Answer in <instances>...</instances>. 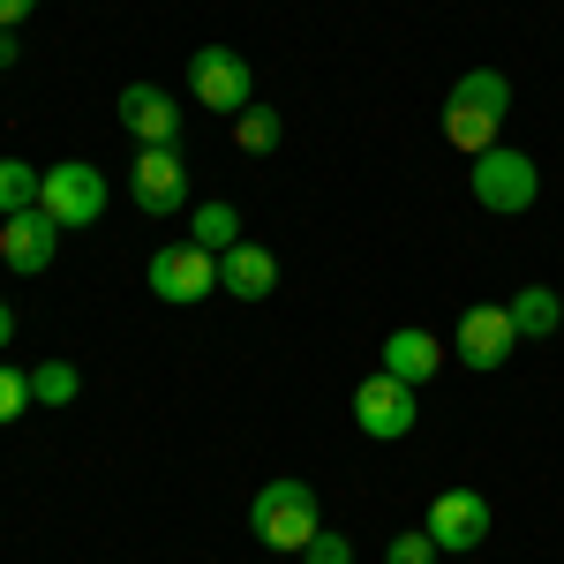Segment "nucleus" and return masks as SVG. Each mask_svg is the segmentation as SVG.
Returning <instances> with one entry per match:
<instances>
[{
    "instance_id": "1",
    "label": "nucleus",
    "mask_w": 564,
    "mask_h": 564,
    "mask_svg": "<svg viewBox=\"0 0 564 564\" xmlns=\"http://www.w3.org/2000/svg\"><path fill=\"white\" fill-rule=\"evenodd\" d=\"M505 113H512V84H505V68H467L452 98H444V143L452 151H497V135H505Z\"/></svg>"
},
{
    "instance_id": "7",
    "label": "nucleus",
    "mask_w": 564,
    "mask_h": 564,
    "mask_svg": "<svg viewBox=\"0 0 564 564\" xmlns=\"http://www.w3.org/2000/svg\"><path fill=\"white\" fill-rule=\"evenodd\" d=\"M422 422V384H399V377H361L354 384V430L377 436V444H399V436Z\"/></svg>"
},
{
    "instance_id": "8",
    "label": "nucleus",
    "mask_w": 564,
    "mask_h": 564,
    "mask_svg": "<svg viewBox=\"0 0 564 564\" xmlns=\"http://www.w3.org/2000/svg\"><path fill=\"white\" fill-rule=\"evenodd\" d=\"M143 286L166 308H188V302H204V294H218V257L196 249V241H174V249H159V257L143 263Z\"/></svg>"
},
{
    "instance_id": "14",
    "label": "nucleus",
    "mask_w": 564,
    "mask_h": 564,
    "mask_svg": "<svg viewBox=\"0 0 564 564\" xmlns=\"http://www.w3.org/2000/svg\"><path fill=\"white\" fill-rule=\"evenodd\" d=\"M436 369H444V339H436V332L399 324V332L384 339V377H399V384H430Z\"/></svg>"
},
{
    "instance_id": "21",
    "label": "nucleus",
    "mask_w": 564,
    "mask_h": 564,
    "mask_svg": "<svg viewBox=\"0 0 564 564\" xmlns=\"http://www.w3.org/2000/svg\"><path fill=\"white\" fill-rule=\"evenodd\" d=\"M384 564H436V542L414 527V534H391L384 542Z\"/></svg>"
},
{
    "instance_id": "16",
    "label": "nucleus",
    "mask_w": 564,
    "mask_h": 564,
    "mask_svg": "<svg viewBox=\"0 0 564 564\" xmlns=\"http://www.w3.org/2000/svg\"><path fill=\"white\" fill-rule=\"evenodd\" d=\"M188 241H196V249H212V257H226V249L241 241V212H234L226 196L196 204V212H188Z\"/></svg>"
},
{
    "instance_id": "25",
    "label": "nucleus",
    "mask_w": 564,
    "mask_h": 564,
    "mask_svg": "<svg viewBox=\"0 0 564 564\" xmlns=\"http://www.w3.org/2000/svg\"><path fill=\"white\" fill-rule=\"evenodd\" d=\"M0 347H15V308L0 302Z\"/></svg>"
},
{
    "instance_id": "4",
    "label": "nucleus",
    "mask_w": 564,
    "mask_h": 564,
    "mask_svg": "<svg viewBox=\"0 0 564 564\" xmlns=\"http://www.w3.org/2000/svg\"><path fill=\"white\" fill-rule=\"evenodd\" d=\"M106 174L90 166V159H61V166H45V188H39V212L68 234V226H98L106 218Z\"/></svg>"
},
{
    "instance_id": "11",
    "label": "nucleus",
    "mask_w": 564,
    "mask_h": 564,
    "mask_svg": "<svg viewBox=\"0 0 564 564\" xmlns=\"http://www.w3.org/2000/svg\"><path fill=\"white\" fill-rule=\"evenodd\" d=\"M113 106H121V129L135 135V151H143V143H181V106H174V90L129 84Z\"/></svg>"
},
{
    "instance_id": "18",
    "label": "nucleus",
    "mask_w": 564,
    "mask_h": 564,
    "mask_svg": "<svg viewBox=\"0 0 564 564\" xmlns=\"http://www.w3.org/2000/svg\"><path fill=\"white\" fill-rule=\"evenodd\" d=\"M234 143H241L249 159H271V151L286 143V121H279L271 106H249V113H234Z\"/></svg>"
},
{
    "instance_id": "17",
    "label": "nucleus",
    "mask_w": 564,
    "mask_h": 564,
    "mask_svg": "<svg viewBox=\"0 0 564 564\" xmlns=\"http://www.w3.org/2000/svg\"><path fill=\"white\" fill-rule=\"evenodd\" d=\"M39 188H45V166H23V159H0V218H15V212H39Z\"/></svg>"
},
{
    "instance_id": "3",
    "label": "nucleus",
    "mask_w": 564,
    "mask_h": 564,
    "mask_svg": "<svg viewBox=\"0 0 564 564\" xmlns=\"http://www.w3.org/2000/svg\"><path fill=\"white\" fill-rule=\"evenodd\" d=\"M188 90H196L204 113H226V121H234V113L257 106V68H249V53H234V45H196Z\"/></svg>"
},
{
    "instance_id": "10",
    "label": "nucleus",
    "mask_w": 564,
    "mask_h": 564,
    "mask_svg": "<svg viewBox=\"0 0 564 564\" xmlns=\"http://www.w3.org/2000/svg\"><path fill=\"white\" fill-rule=\"evenodd\" d=\"M512 347H520V332H512V308L505 302H475L467 316H459V332H452V354L467 361V369H505L512 361Z\"/></svg>"
},
{
    "instance_id": "13",
    "label": "nucleus",
    "mask_w": 564,
    "mask_h": 564,
    "mask_svg": "<svg viewBox=\"0 0 564 564\" xmlns=\"http://www.w3.org/2000/svg\"><path fill=\"white\" fill-rule=\"evenodd\" d=\"M271 286H279V257H271L263 241H234V249L218 257V294H234V302H271Z\"/></svg>"
},
{
    "instance_id": "12",
    "label": "nucleus",
    "mask_w": 564,
    "mask_h": 564,
    "mask_svg": "<svg viewBox=\"0 0 564 564\" xmlns=\"http://www.w3.org/2000/svg\"><path fill=\"white\" fill-rule=\"evenodd\" d=\"M53 249H61V226H53L45 212L0 218V263H8V271H23V279H31V271H45V263H53Z\"/></svg>"
},
{
    "instance_id": "20",
    "label": "nucleus",
    "mask_w": 564,
    "mask_h": 564,
    "mask_svg": "<svg viewBox=\"0 0 564 564\" xmlns=\"http://www.w3.org/2000/svg\"><path fill=\"white\" fill-rule=\"evenodd\" d=\"M23 406H39L31 399V369H0V422H23Z\"/></svg>"
},
{
    "instance_id": "9",
    "label": "nucleus",
    "mask_w": 564,
    "mask_h": 564,
    "mask_svg": "<svg viewBox=\"0 0 564 564\" xmlns=\"http://www.w3.org/2000/svg\"><path fill=\"white\" fill-rule=\"evenodd\" d=\"M489 527H497V512H489L481 489H444V497L430 505V520H422V534H430L444 557H467V550L489 542Z\"/></svg>"
},
{
    "instance_id": "19",
    "label": "nucleus",
    "mask_w": 564,
    "mask_h": 564,
    "mask_svg": "<svg viewBox=\"0 0 564 564\" xmlns=\"http://www.w3.org/2000/svg\"><path fill=\"white\" fill-rule=\"evenodd\" d=\"M76 391H84L76 361H39V369H31V399H39V406H68Z\"/></svg>"
},
{
    "instance_id": "22",
    "label": "nucleus",
    "mask_w": 564,
    "mask_h": 564,
    "mask_svg": "<svg viewBox=\"0 0 564 564\" xmlns=\"http://www.w3.org/2000/svg\"><path fill=\"white\" fill-rule=\"evenodd\" d=\"M302 564H354V542H347V534H332V527H324V534H316V542L302 550Z\"/></svg>"
},
{
    "instance_id": "2",
    "label": "nucleus",
    "mask_w": 564,
    "mask_h": 564,
    "mask_svg": "<svg viewBox=\"0 0 564 564\" xmlns=\"http://www.w3.org/2000/svg\"><path fill=\"white\" fill-rule=\"evenodd\" d=\"M249 527H257L263 550H279V557H302L308 542L324 534V505H316V489H308V481L279 475V481H263V489H257V505H249Z\"/></svg>"
},
{
    "instance_id": "5",
    "label": "nucleus",
    "mask_w": 564,
    "mask_h": 564,
    "mask_svg": "<svg viewBox=\"0 0 564 564\" xmlns=\"http://www.w3.org/2000/svg\"><path fill=\"white\" fill-rule=\"evenodd\" d=\"M467 181H475V204L497 218L527 212L534 196H542V174H534V159L527 151H512V143H497V151H481L475 166H467Z\"/></svg>"
},
{
    "instance_id": "24",
    "label": "nucleus",
    "mask_w": 564,
    "mask_h": 564,
    "mask_svg": "<svg viewBox=\"0 0 564 564\" xmlns=\"http://www.w3.org/2000/svg\"><path fill=\"white\" fill-rule=\"evenodd\" d=\"M15 53H23V39H15V31H0V68H15Z\"/></svg>"
},
{
    "instance_id": "6",
    "label": "nucleus",
    "mask_w": 564,
    "mask_h": 564,
    "mask_svg": "<svg viewBox=\"0 0 564 564\" xmlns=\"http://www.w3.org/2000/svg\"><path fill=\"white\" fill-rule=\"evenodd\" d=\"M129 196L143 218H181L188 212V159L181 143H143L129 166Z\"/></svg>"
},
{
    "instance_id": "23",
    "label": "nucleus",
    "mask_w": 564,
    "mask_h": 564,
    "mask_svg": "<svg viewBox=\"0 0 564 564\" xmlns=\"http://www.w3.org/2000/svg\"><path fill=\"white\" fill-rule=\"evenodd\" d=\"M39 0H0V31H23V15H31Z\"/></svg>"
},
{
    "instance_id": "15",
    "label": "nucleus",
    "mask_w": 564,
    "mask_h": 564,
    "mask_svg": "<svg viewBox=\"0 0 564 564\" xmlns=\"http://www.w3.org/2000/svg\"><path fill=\"white\" fill-rule=\"evenodd\" d=\"M512 332H520V339H557L564 332V302H557V286H520V294H512Z\"/></svg>"
}]
</instances>
